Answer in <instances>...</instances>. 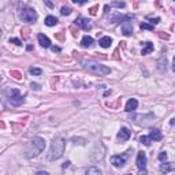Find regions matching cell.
Masks as SVG:
<instances>
[{
	"instance_id": "12",
	"label": "cell",
	"mask_w": 175,
	"mask_h": 175,
	"mask_svg": "<svg viewBox=\"0 0 175 175\" xmlns=\"http://www.w3.org/2000/svg\"><path fill=\"white\" fill-rule=\"evenodd\" d=\"M37 40H39V42H40V45H41V47H44V48L51 47V40L48 39L47 36L41 34V33H40L39 36H37Z\"/></svg>"
},
{
	"instance_id": "23",
	"label": "cell",
	"mask_w": 175,
	"mask_h": 175,
	"mask_svg": "<svg viewBox=\"0 0 175 175\" xmlns=\"http://www.w3.org/2000/svg\"><path fill=\"white\" fill-rule=\"evenodd\" d=\"M112 6L119 7V8H123V7H125L126 4H125V2H119V0H114V2H112Z\"/></svg>"
},
{
	"instance_id": "26",
	"label": "cell",
	"mask_w": 175,
	"mask_h": 175,
	"mask_svg": "<svg viewBox=\"0 0 175 175\" xmlns=\"http://www.w3.org/2000/svg\"><path fill=\"white\" fill-rule=\"evenodd\" d=\"M10 42H11V44H15V45H22V41L19 39H10Z\"/></svg>"
},
{
	"instance_id": "14",
	"label": "cell",
	"mask_w": 175,
	"mask_h": 175,
	"mask_svg": "<svg viewBox=\"0 0 175 175\" xmlns=\"http://www.w3.org/2000/svg\"><path fill=\"white\" fill-rule=\"evenodd\" d=\"M98 44H100V47H103V48H108L111 44H112V39L111 37H101L100 40H98Z\"/></svg>"
},
{
	"instance_id": "24",
	"label": "cell",
	"mask_w": 175,
	"mask_h": 175,
	"mask_svg": "<svg viewBox=\"0 0 175 175\" xmlns=\"http://www.w3.org/2000/svg\"><path fill=\"white\" fill-rule=\"evenodd\" d=\"M60 14H62V15H70V14H71V10L68 8V7H62Z\"/></svg>"
},
{
	"instance_id": "33",
	"label": "cell",
	"mask_w": 175,
	"mask_h": 175,
	"mask_svg": "<svg viewBox=\"0 0 175 175\" xmlns=\"http://www.w3.org/2000/svg\"><path fill=\"white\" fill-rule=\"evenodd\" d=\"M160 37H164V39H170V36H168V34H163V33H161V34H160Z\"/></svg>"
},
{
	"instance_id": "8",
	"label": "cell",
	"mask_w": 175,
	"mask_h": 175,
	"mask_svg": "<svg viewBox=\"0 0 175 175\" xmlns=\"http://www.w3.org/2000/svg\"><path fill=\"white\" fill-rule=\"evenodd\" d=\"M75 25L77 26H80L81 29H83L85 32H89L90 29H92V23H90V21L88 18H83V17H78L77 19H75Z\"/></svg>"
},
{
	"instance_id": "5",
	"label": "cell",
	"mask_w": 175,
	"mask_h": 175,
	"mask_svg": "<svg viewBox=\"0 0 175 175\" xmlns=\"http://www.w3.org/2000/svg\"><path fill=\"white\" fill-rule=\"evenodd\" d=\"M130 152L131 151L126 152L125 155H114V156H111V163H112L115 167H123L125 163H126V160H127V156H129Z\"/></svg>"
},
{
	"instance_id": "30",
	"label": "cell",
	"mask_w": 175,
	"mask_h": 175,
	"mask_svg": "<svg viewBox=\"0 0 175 175\" xmlns=\"http://www.w3.org/2000/svg\"><path fill=\"white\" fill-rule=\"evenodd\" d=\"M51 49H52V52H60L59 47H51Z\"/></svg>"
},
{
	"instance_id": "28",
	"label": "cell",
	"mask_w": 175,
	"mask_h": 175,
	"mask_svg": "<svg viewBox=\"0 0 175 175\" xmlns=\"http://www.w3.org/2000/svg\"><path fill=\"white\" fill-rule=\"evenodd\" d=\"M148 19L152 22V25H153V23H159V22H160V18H148Z\"/></svg>"
},
{
	"instance_id": "6",
	"label": "cell",
	"mask_w": 175,
	"mask_h": 175,
	"mask_svg": "<svg viewBox=\"0 0 175 175\" xmlns=\"http://www.w3.org/2000/svg\"><path fill=\"white\" fill-rule=\"evenodd\" d=\"M137 167H138L139 172L146 174V155H145V152H138V155H137Z\"/></svg>"
},
{
	"instance_id": "11",
	"label": "cell",
	"mask_w": 175,
	"mask_h": 175,
	"mask_svg": "<svg viewBox=\"0 0 175 175\" xmlns=\"http://www.w3.org/2000/svg\"><path fill=\"white\" fill-rule=\"evenodd\" d=\"M137 107H138V101H137L136 98H130V100L126 103V111H127V112H134V111L137 110Z\"/></svg>"
},
{
	"instance_id": "1",
	"label": "cell",
	"mask_w": 175,
	"mask_h": 175,
	"mask_svg": "<svg viewBox=\"0 0 175 175\" xmlns=\"http://www.w3.org/2000/svg\"><path fill=\"white\" fill-rule=\"evenodd\" d=\"M45 148V141L41 137H34L29 142V145L26 146V156L29 159L32 157H36L39 153H41Z\"/></svg>"
},
{
	"instance_id": "18",
	"label": "cell",
	"mask_w": 175,
	"mask_h": 175,
	"mask_svg": "<svg viewBox=\"0 0 175 175\" xmlns=\"http://www.w3.org/2000/svg\"><path fill=\"white\" fill-rule=\"evenodd\" d=\"M56 23H58V19L55 17H52V15H48L47 18H45V25L47 26H55Z\"/></svg>"
},
{
	"instance_id": "17",
	"label": "cell",
	"mask_w": 175,
	"mask_h": 175,
	"mask_svg": "<svg viewBox=\"0 0 175 175\" xmlns=\"http://www.w3.org/2000/svg\"><path fill=\"white\" fill-rule=\"evenodd\" d=\"M152 51H153V44L148 41V42H145V47L141 51V55H148V54H151Z\"/></svg>"
},
{
	"instance_id": "3",
	"label": "cell",
	"mask_w": 175,
	"mask_h": 175,
	"mask_svg": "<svg viewBox=\"0 0 175 175\" xmlns=\"http://www.w3.org/2000/svg\"><path fill=\"white\" fill-rule=\"evenodd\" d=\"M64 148H66V141L62 138L59 139H55L52 145H51V151H49V155H48V160L54 161V160H58L60 157L63 156L64 153Z\"/></svg>"
},
{
	"instance_id": "34",
	"label": "cell",
	"mask_w": 175,
	"mask_h": 175,
	"mask_svg": "<svg viewBox=\"0 0 175 175\" xmlns=\"http://www.w3.org/2000/svg\"><path fill=\"white\" fill-rule=\"evenodd\" d=\"M68 164H70V161H66V163L63 164V168H66V167H68Z\"/></svg>"
},
{
	"instance_id": "19",
	"label": "cell",
	"mask_w": 175,
	"mask_h": 175,
	"mask_svg": "<svg viewBox=\"0 0 175 175\" xmlns=\"http://www.w3.org/2000/svg\"><path fill=\"white\" fill-rule=\"evenodd\" d=\"M85 172L88 175H100L101 174V171L98 168H96V167H90V168H88Z\"/></svg>"
},
{
	"instance_id": "4",
	"label": "cell",
	"mask_w": 175,
	"mask_h": 175,
	"mask_svg": "<svg viewBox=\"0 0 175 175\" xmlns=\"http://www.w3.org/2000/svg\"><path fill=\"white\" fill-rule=\"evenodd\" d=\"M21 19L27 23H34L37 21V12L33 8H23L21 12Z\"/></svg>"
},
{
	"instance_id": "25",
	"label": "cell",
	"mask_w": 175,
	"mask_h": 175,
	"mask_svg": "<svg viewBox=\"0 0 175 175\" xmlns=\"http://www.w3.org/2000/svg\"><path fill=\"white\" fill-rule=\"evenodd\" d=\"M159 160H160V161H166L167 160V152H161V153H159Z\"/></svg>"
},
{
	"instance_id": "32",
	"label": "cell",
	"mask_w": 175,
	"mask_h": 175,
	"mask_svg": "<svg viewBox=\"0 0 175 175\" xmlns=\"http://www.w3.org/2000/svg\"><path fill=\"white\" fill-rule=\"evenodd\" d=\"M45 4H47V6H48V7H54V4L51 3L49 0H45Z\"/></svg>"
},
{
	"instance_id": "21",
	"label": "cell",
	"mask_w": 175,
	"mask_h": 175,
	"mask_svg": "<svg viewBox=\"0 0 175 175\" xmlns=\"http://www.w3.org/2000/svg\"><path fill=\"white\" fill-rule=\"evenodd\" d=\"M29 73L32 75H41L42 74V70H41V68H37V67H32L29 70Z\"/></svg>"
},
{
	"instance_id": "31",
	"label": "cell",
	"mask_w": 175,
	"mask_h": 175,
	"mask_svg": "<svg viewBox=\"0 0 175 175\" xmlns=\"http://www.w3.org/2000/svg\"><path fill=\"white\" fill-rule=\"evenodd\" d=\"M96 10H97V7H93V8H90V14L96 15Z\"/></svg>"
},
{
	"instance_id": "2",
	"label": "cell",
	"mask_w": 175,
	"mask_h": 175,
	"mask_svg": "<svg viewBox=\"0 0 175 175\" xmlns=\"http://www.w3.org/2000/svg\"><path fill=\"white\" fill-rule=\"evenodd\" d=\"M82 66L85 70H88L92 74H97V75H107L111 73V68L107 66H103L101 63L93 62V60H83Z\"/></svg>"
},
{
	"instance_id": "20",
	"label": "cell",
	"mask_w": 175,
	"mask_h": 175,
	"mask_svg": "<svg viewBox=\"0 0 175 175\" xmlns=\"http://www.w3.org/2000/svg\"><path fill=\"white\" fill-rule=\"evenodd\" d=\"M139 142L144 144V145H146V146H149L151 142H152V139L149 138V136H142V137H139Z\"/></svg>"
},
{
	"instance_id": "37",
	"label": "cell",
	"mask_w": 175,
	"mask_h": 175,
	"mask_svg": "<svg viewBox=\"0 0 175 175\" xmlns=\"http://www.w3.org/2000/svg\"><path fill=\"white\" fill-rule=\"evenodd\" d=\"M0 82H2V77H0Z\"/></svg>"
},
{
	"instance_id": "15",
	"label": "cell",
	"mask_w": 175,
	"mask_h": 175,
	"mask_svg": "<svg viewBox=\"0 0 175 175\" xmlns=\"http://www.w3.org/2000/svg\"><path fill=\"white\" fill-rule=\"evenodd\" d=\"M81 45H82L83 48H90L93 45V39L89 36H85L82 39V41H81Z\"/></svg>"
},
{
	"instance_id": "16",
	"label": "cell",
	"mask_w": 175,
	"mask_h": 175,
	"mask_svg": "<svg viewBox=\"0 0 175 175\" xmlns=\"http://www.w3.org/2000/svg\"><path fill=\"white\" fill-rule=\"evenodd\" d=\"M174 170V166H172V163H168V161H166V163H163L160 166V171L164 172V174H167V172L172 171Z\"/></svg>"
},
{
	"instance_id": "22",
	"label": "cell",
	"mask_w": 175,
	"mask_h": 175,
	"mask_svg": "<svg viewBox=\"0 0 175 175\" xmlns=\"http://www.w3.org/2000/svg\"><path fill=\"white\" fill-rule=\"evenodd\" d=\"M139 27L142 30H153L155 27H153V25H149V23H146V22H142V23L139 25Z\"/></svg>"
},
{
	"instance_id": "27",
	"label": "cell",
	"mask_w": 175,
	"mask_h": 175,
	"mask_svg": "<svg viewBox=\"0 0 175 175\" xmlns=\"http://www.w3.org/2000/svg\"><path fill=\"white\" fill-rule=\"evenodd\" d=\"M11 75H14V78H17V80H21L22 78V74L19 71H11Z\"/></svg>"
},
{
	"instance_id": "10",
	"label": "cell",
	"mask_w": 175,
	"mask_h": 175,
	"mask_svg": "<svg viewBox=\"0 0 175 175\" xmlns=\"http://www.w3.org/2000/svg\"><path fill=\"white\" fill-rule=\"evenodd\" d=\"M130 136H131V133L129 131V129L122 127L120 131L118 133V139L119 141H127V139L130 138Z\"/></svg>"
},
{
	"instance_id": "36",
	"label": "cell",
	"mask_w": 175,
	"mask_h": 175,
	"mask_svg": "<svg viewBox=\"0 0 175 175\" xmlns=\"http://www.w3.org/2000/svg\"><path fill=\"white\" fill-rule=\"evenodd\" d=\"M0 36H2V29H0Z\"/></svg>"
},
{
	"instance_id": "7",
	"label": "cell",
	"mask_w": 175,
	"mask_h": 175,
	"mask_svg": "<svg viewBox=\"0 0 175 175\" xmlns=\"http://www.w3.org/2000/svg\"><path fill=\"white\" fill-rule=\"evenodd\" d=\"M10 103H11L12 105H21V104L23 103V97L19 95V92L17 89H12L11 92H10Z\"/></svg>"
},
{
	"instance_id": "9",
	"label": "cell",
	"mask_w": 175,
	"mask_h": 175,
	"mask_svg": "<svg viewBox=\"0 0 175 175\" xmlns=\"http://www.w3.org/2000/svg\"><path fill=\"white\" fill-rule=\"evenodd\" d=\"M120 29H122V33L125 34V36H131V33H133V26H131L130 22L125 21V22H122L120 25Z\"/></svg>"
},
{
	"instance_id": "13",
	"label": "cell",
	"mask_w": 175,
	"mask_h": 175,
	"mask_svg": "<svg viewBox=\"0 0 175 175\" xmlns=\"http://www.w3.org/2000/svg\"><path fill=\"white\" fill-rule=\"evenodd\" d=\"M149 138L153 139V141H160V139L163 138V136H161V131L159 130V129H152L151 133H149Z\"/></svg>"
},
{
	"instance_id": "35",
	"label": "cell",
	"mask_w": 175,
	"mask_h": 175,
	"mask_svg": "<svg viewBox=\"0 0 175 175\" xmlns=\"http://www.w3.org/2000/svg\"><path fill=\"white\" fill-rule=\"evenodd\" d=\"M86 2H88V0H80V3H81V4H85Z\"/></svg>"
},
{
	"instance_id": "29",
	"label": "cell",
	"mask_w": 175,
	"mask_h": 175,
	"mask_svg": "<svg viewBox=\"0 0 175 175\" xmlns=\"http://www.w3.org/2000/svg\"><path fill=\"white\" fill-rule=\"evenodd\" d=\"M30 86H32V89H34V90H39L40 89V85H39V83H33L32 82V85H30Z\"/></svg>"
}]
</instances>
